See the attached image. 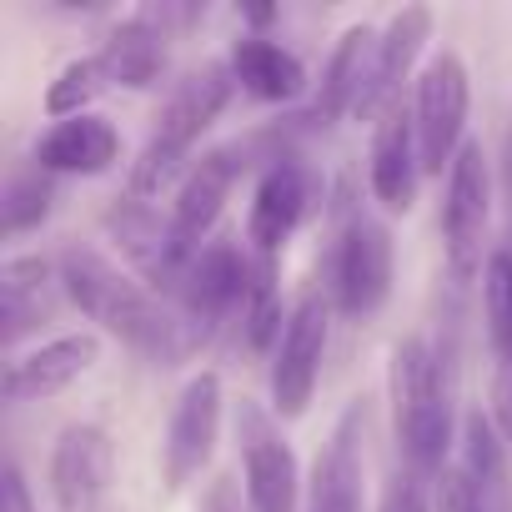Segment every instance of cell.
Masks as SVG:
<instances>
[{
	"label": "cell",
	"instance_id": "6da1fadb",
	"mask_svg": "<svg viewBox=\"0 0 512 512\" xmlns=\"http://www.w3.org/2000/svg\"><path fill=\"white\" fill-rule=\"evenodd\" d=\"M61 292L106 332H116L126 347L156 357V362H176L181 357V322H171L161 312V302L151 292H141L136 282H126L111 262H101L96 251H66L61 256Z\"/></svg>",
	"mask_w": 512,
	"mask_h": 512
},
{
	"label": "cell",
	"instance_id": "7a4b0ae2",
	"mask_svg": "<svg viewBox=\"0 0 512 512\" xmlns=\"http://www.w3.org/2000/svg\"><path fill=\"white\" fill-rule=\"evenodd\" d=\"M231 86H236V76H231V66H221V61L191 71V76L176 86V96L166 101V111H161V121H156V136L146 141V151H141L136 166H131V196H161V191L181 176L186 151H191V146L201 141V131L221 116V106L231 101Z\"/></svg>",
	"mask_w": 512,
	"mask_h": 512
},
{
	"label": "cell",
	"instance_id": "3957f363",
	"mask_svg": "<svg viewBox=\"0 0 512 512\" xmlns=\"http://www.w3.org/2000/svg\"><path fill=\"white\" fill-rule=\"evenodd\" d=\"M392 417L397 442L412 457V472H447V442H452V402L447 377L422 337H407L392 352Z\"/></svg>",
	"mask_w": 512,
	"mask_h": 512
},
{
	"label": "cell",
	"instance_id": "277c9868",
	"mask_svg": "<svg viewBox=\"0 0 512 512\" xmlns=\"http://www.w3.org/2000/svg\"><path fill=\"white\" fill-rule=\"evenodd\" d=\"M467 101H472V86H467V66L457 51H442L427 61L422 81H417V151H422V171L427 176H442V166L452 171L457 151L467 146L462 141V126H467Z\"/></svg>",
	"mask_w": 512,
	"mask_h": 512
},
{
	"label": "cell",
	"instance_id": "5b68a950",
	"mask_svg": "<svg viewBox=\"0 0 512 512\" xmlns=\"http://www.w3.org/2000/svg\"><path fill=\"white\" fill-rule=\"evenodd\" d=\"M106 231L121 241V251L131 256V267L161 287V292H181L191 262H196V246L176 231V221H161L141 196H126L106 211Z\"/></svg>",
	"mask_w": 512,
	"mask_h": 512
},
{
	"label": "cell",
	"instance_id": "8992f818",
	"mask_svg": "<svg viewBox=\"0 0 512 512\" xmlns=\"http://www.w3.org/2000/svg\"><path fill=\"white\" fill-rule=\"evenodd\" d=\"M492 216V181H487V156L477 141H467L447 171V206H442V231H447V262L452 277H472L482 267V236Z\"/></svg>",
	"mask_w": 512,
	"mask_h": 512
},
{
	"label": "cell",
	"instance_id": "52a82bcc",
	"mask_svg": "<svg viewBox=\"0 0 512 512\" xmlns=\"http://www.w3.org/2000/svg\"><path fill=\"white\" fill-rule=\"evenodd\" d=\"M332 287L337 307L347 317H372L387 292H392V236L372 216H352L342 241H337V262H332Z\"/></svg>",
	"mask_w": 512,
	"mask_h": 512
},
{
	"label": "cell",
	"instance_id": "ba28073f",
	"mask_svg": "<svg viewBox=\"0 0 512 512\" xmlns=\"http://www.w3.org/2000/svg\"><path fill=\"white\" fill-rule=\"evenodd\" d=\"M236 437H241V477H246V507L251 512H297V457L277 437L272 417H262L251 402L236 412Z\"/></svg>",
	"mask_w": 512,
	"mask_h": 512
},
{
	"label": "cell",
	"instance_id": "9c48e42d",
	"mask_svg": "<svg viewBox=\"0 0 512 512\" xmlns=\"http://www.w3.org/2000/svg\"><path fill=\"white\" fill-rule=\"evenodd\" d=\"M322 357H327V307L317 297H307L287 317V332L272 352V407H277V417L307 412V402L317 392Z\"/></svg>",
	"mask_w": 512,
	"mask_h": 512
},
{
	"label": "cell",
	"instance_id": "30bf717a",
	"mask_svg": "<svg viewBox=\"0 0 512 512\" xmlns=\"http://www.w3.org/2000/svg\"><path fill=\"white\" fill-rule=\"evenodd\" d=\"M216 432H221V377L201 372L181 387L176 412H171V432H166V477H171V487L191 482L211 462Z\"/></svg>",
	"mask_w": 512,
	"mask_h": 512
},
{
	"label": "cell",
	"instance_id": "8fae6325",
	"mask_svg": "<svg viewBox=\"0 0 512 512\" xmlns=\"http://www.w3.org/2000/svg\"><path fill=\"white\" fill-rule=\"evenodd\" d=\"M417 176H422V151H417V116L392 106L377 121L372 141V196L387 211H412L417 201Z\"/></svg>",
	"mask_w": 512,
	"mask_h": 512
},
{
	"label": "cell",
	"instance_id": "7c38bea8",
	"mask_svg": "<svg viewBox=\"0 0 512 512\" xmlns=\"http://www.w3.org/2000/svg\"><path fill=\"white\" fill-rule=\"evenodd\" d=\"M246 282H251V267L236 256V246L226 241H211L196 251V262L181 282V302H186V317L211 332L236 302H246Z\"/></svg>",
	"mask_w": 512,
	"mask_h": 512
},
{
	"label": "cell",
	"instance_id": "4fadbf2b",
	"mask_svg": "<svg viewBox=\"0 0 512 512\" xmlns=\"http://www.w3.org/2000/svg\"><path fill=\"white\" fill-rule=\"evenodd\" d=\"M101 357V337L76 332V337H56L46 347H36L31 357H16L6 367V402H36L51 397L61 387H71L81 372H91Z\"/></svg>",
	"mask_w": 512,
	"mask_h": 512
},
{
	"label": "cell",
	"instance_id": "5bb4252c",
	"mask_svg": "<svg viewBox=\"0 0 512 512\" xmlns=\"http://www.w3.org/2000/svg\"><path fill=\"white\" fill-rule=\"evenodd\" d=\"M427 36H432V11H427V6H407V11L392 16V26H387V36H382V46H377L372 81H367V91H362V101H357V116H387V111L397 106V86L407 81L412 61H417L422 46H427Z\"/></svg>",
	"mask_w": 512,
	"mask_h": 512
},
{
	"label": "cell",
	"instance_id": "9a60e30c",
	"mask_svg": "<svg viewBox=\"0 0 512 512\" xmlns=\"http://www.w3.org/2000/svg\"><path fill=\"white\" fill-rule=\"evenodd\" d=\"M111 437L101 427H66L61 442H56V457H51V487H56V502L61 507H91L106 482H111Z\"/></svg>",
	"mask_w": 512,
	"mask_h": 512
},
{
	"label": "cell",
	"instance_id": "2e32d148",
	"mask_svg": "<svg viewBox=\"0 0 512 512\" xmlns=\"http://www.w3.org/2000/svg\"><path fill=\"white\" fill-rule=\"evenodd\" d=\"M362 427L367 407L352 402L317 457V482H312V512H362Z\"/></svg>",
	"mask_w": 512,
	"mask_h": 512
},
{
	"label": "cell",
	"instance_id": "e0dca14e",
	"mask_svg": "<svg viewBox=\"0 0 512 512\" xmlns=\"http://www.w3.org/2000/svg\"><path fill=\"white\" fill-rule=\"evenodd\" d=\"M307 171L297 161H277L262 186H256V201H251V216H246V236L256 241V256H277L287 246V236L297 231L302 211H307Z\"/></svg>",
	"mask_w": 512,
	"mask_h": 512
},
{
	"label": "cell",
	"instance_id": "ac0fdd59",
	"mask_svg": "<svg viewBox=\"0 0 512 512\" xmlns=\"http://www.w3.org/2000/svg\"><path fill=\"white\" fill-rule=\"evenodd\" d=\"M121 151V136L111 121L101 116H71L56 121L41 141H36V166L41 171H66V176H101Z\"/></svg>",
	"mask_w": 512,
	"mask_h": 512
},
{
	"label": "cell",
	"instance_id": "d6986e66",
	"mask_svg": "<svg viewBox=\"0 0 512 512\" xmlns=\"http://www.w3.org/2000/svg\"><path fill=\"white\" fill-rule=\"evenodd\" d=\"M246 171V146H221V151H211V156H201L196 166H191V176H186V186H181V196H176V231L196 246L211 226H216V216H221V206H226V191H231V181Z\"/></svg>",
	"mask_w": 512,
	"mask_h": 512
},
{
	"label": "cell",
	"instance_id": "ffe728a7",
	"mask_svg": "<svg viewBox=\"0 0 512 512\" xmlns=\"http://www.w3.org/2000/svg\"><path fill=\"white\" fill-rule=\"evenodd\" d=\"M56 287H61V272H51V262L41 256H16L0 272V307H6V332L0 342L16 347L36 322H46L56 312Z\"/></svg>",
	"mask_w": 512,
	"mask_h": 512
},
{
	"label": "cell",
	"instance_id": "44dd1931",
	"mask_svg": "<svg viewBox=\"0 0 512 512\" xmlns=\"http://www.w3.org/2000/svg\"><path fill=\"white\" fill-rule=\"evenodd\" d=\"M226 66H231V76L241 81V91L256 96V101H297V96L307 91L302 61H297L292 51L262 41V36H241V41L231 46V61H226Z\"/></svg>",
	"mask_w": 512,
	"mask_h": 512
},
{
	"label": "cell",
	"instance_id": "7402d4cb",
	"mask_svg": "<svg viewBox=\"0 0 512 512\" xmlns=\"http://www.w3.org/2000/svg\"><path fill=\"white\" fill-rule=\"evenodd\" d=\"M377 36L367 26H352L342 31L332 61H327V76H322V91H317V116L322 121H337L347 111H357L367 81H372V66H377Z\"/></svg>",
	"mask_w": 512,
	"mask_h": 512
},
{
	"label": "cell",
	"instance_id": "603a6c76",
	"mask_svg": "<svg viewBox=\"0 0 512 512\" xmlns=\"http://www.w3.org/2000/svg\"><path fill=\"white\" fill-rule=\"evenodd\" d=\"M101 66H106V76L111 81H121V86H156V76L166 71V36L146 21V16H136V21H121L111 36H106V46H101Z\"/></svg>",
	"mask_w": 512,
	"mask_h": 512
},
{
	"label": "cell",
	"instance_id": "cb8c5ba5",
	"mask_svg": "<svg viewBox=\"0 0 512 512\" xmlns=\"http://www.w3.org/2000/svg\"><path fill=\"white\" fill-rule=\"evenodd\" d=\"M462 477L472 482L482 512H507V467H502V442L487 422V412H467L462 427Z\"/></svg>",
	"mask_w": 512,
	"mask_h": 512
},
{
	"label": "cell",
	"instance_id": "d4e9b609",
	"mask_svg": "<svg viewBox=\"0 0 512 512\" xmlns=\"http://www.w3.org/2000/svg\"><path fill=\"white\" fill-rule=\"evenodd\" d=\"M241 327H246V347L251 352H277L282 342V292H277V256H256L251 262V282H246V302H241Z\"/></svg>",
	"mask_w": 512,
	"mask_h": 512
},
{
	"label": "cell",
	"instance_id": "484cf974",
	"mask_svg": "<svg viewBox=\"0 0 512 512\" xmlns=\"http://www.w3.org/2000/svg\"><path fill=\"white\" fill-rule=\"evenodd\" d=\"M51 171L41 166H26L6 181V196H0V231L16 236V231H31L51 216Z\"/></svg>",
	"mask_w": 512,
	"mask_h": 512
},
{
	"label": "cell",
	"instance_id": "4316f807",
	"mask_svg": "<svg viewBox=\"0 0 512 512\" xmlns=\"http://www.w3.org/2000/svg\"><path fill=\"white\" fill-rule=\"evenodd\" d=\"M111 86V76H106V66H101V56H86V61H71L56 81H51V91H46V111L51 116H86V106L101 96Z\"/></svg>",
	"mask_w": 512,
	"mask_h": 512
},
{
	"label": "cell",
	"instance_id": "83f0119b",
	"mask_svg": "<svg viewBox=\"0 0 512 512\" xmlns=\"http://www.w3.org/2000/svg\"><path fill=\"white\" fill-rule=\"evenodd\" d=\"M482 297H487V332L502 362H512V251H492L482 267Z\"/></svg>",
	"mask_w": 512,
	"mask_h": 512
},
{
	"label": "cell",
	"instance_id": "f1b7e54d",
	"mask_svg": "<svg viewBox=\"0 0 512 512\" xmlns=\"http://www.w3.org/2000/svg\"><path fill=\"white\" fill-rule=\"evenodd\" d=\"M437 512H482V502H477V492H472V482L462 472H442L437 477Z\"/></svg>",
	"mask_w": 512,
	"mask_h": 512
},
{
	"label": "cell",
	"instance_id": "f546056e",
	"mask_svg": "<svg viewBox=\"0 0 512 512\" xmlns=\"http://www.w3.org/2000/svg\"><path fill=\"white\" fill-rule=\"evenodd\" d=\"M387 512H422V477H417V472H402V477L392 482Z\"/></svg>",
	"mask_w": 512,
	"mask_h": 512
},
{
	"label": "cell",
	"instance_id": "4dcf8cb0",
	"mask_svg": "<svg viewBox=\"0 0 512 512\" xmlns=\"http://www.w3.org/2000/svg\"><path fill=\"white\" fill-rule=\"evenodd\" d=\"M0 512H31V497H26V477H21V467L11 462L6 467V477H0Z\"/></svg>",
	"mask_w": 512,
	"mask_h": 512
},
{
	"label": "cell",
	"instance_id": "1f68e13d",
	"mask_svg": "<svg viewBox=\"0 0 512 512\" xmlns=\"http://www.w3.org/2000/svg\"><path fill=\"white\" fill-rule=\"evenodd\" d=\"M206 512H241V497H236V487H231L226 477L206 492Z\"/></svg>",
	"mask_w": 512,
	"mask_h": 512
},
{
	"label": "cell",
	"instance_id": "d6a6232c",
	"mask_svg": "<svg viewBox=\"0 0 512 512\" xmlns=\"http://www.w3.org/2000/svg\"><path fill=\"white\" fill-rule=\"evenodd\" d=\"M246 16H251V21H256V26H267V21H272V16H277V11H272V6H251V11H246Z\"/></svg>",
	"mask_w": 512,
	"mask_h": 512
},
{
	"label": "cell",
	"instance_id": "836d02e7",
	"mask_svg": "<svg viewBox=\"0 0 512 512\" xmlns=\"http://www.w3.org/2000/svg\"><path fill=\"white\" fill-rule=\"evenodd\" d=\"M507 186H512V136H507Z\"/></svg>",
	"mask_w": 512,
	"mask_h": 512
}]
</instances>
